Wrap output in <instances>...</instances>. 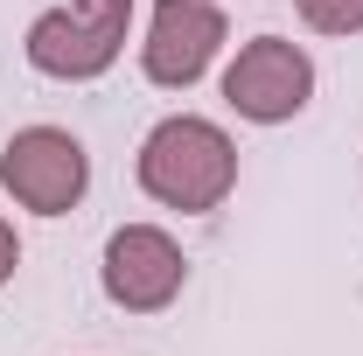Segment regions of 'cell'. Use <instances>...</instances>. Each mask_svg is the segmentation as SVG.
<instances>
[{
    "label": "cell",
    "instance_id": "1",
    "mask_svg": "<svg viewBox=\"0 0 363 356\" xmlns=\"http://www.w3.org/2000/svg\"><path fill=\"white\" fill-rule=\"evenodd\" d=\"M140 189L168 210H217L230 189H238V147L217 119H196V112H175L161 119L154 133L140 140Z\"/></svg>",
    "mask_w": 363,
    "mask_h": 356
},
{
    "label": "cell",
    "instance_id": "2",
    "mask_svg": "<svg viewBox=\"0 0 363 356\" xmlns=\"http://www.w3.org/2000/svg\"><path fill=\"white\" fill-rule=\"evenodd\" d=\"M133 28V0H63L28 21V63L63 84H91L119 63Z\"/></svg>",
    "mask_w": 363,
    "mask_h": 356
},
{
    "label": "cell",
    "instance_id": "3",
    "mask_svg": "<svg viewBox=\"0 0 363 356\" xmlns=\"http://www.w3.org/2000/svg\"><path fill=\"white\" fill-rule=\"evenodd\" d=\"M84 182H91V154L63 126H21V133L0 147V189L21 210H35V217L77 210L84 203Z\"/></svg>",
    "mask_w": 363,
    "mask_h": 356
},
{
    "label": "cell",
    "instance_id": "4",
    "mask_svg": "<svg viewBox=\"0 0 363 356\" xmlns=\"http://www.w3.org/2000/svg\"><path fill=\"white\" fill-rule=\"evenodd\" d=\"M308 98H315V63H308V49L286 43V35L245 43L238 56H230V70H224V105L238 112V119H252V126L294 119Z\"/></svg>",
    "mask_w": 363,
    "mask_h": 356
},
{
    "label": "cell",
    "instance_id": "5",
    "mask_svg": "<svg viewBox=\"0 0 363 356\" xmlns=\"http://www.w3.org/2000/svg\"><path fill=\"white\" fill-rule=\"evenodd\" d=\"M105 301L126 314H161L168 301L182 294V279H189V259H182V245L161 230V223H119L112 238H105Z\"/></svg>",
    "mask_w": 363,
    "mask_h": 356
},
{
    "label": "cell",
    "instance_id": "6",
    "mask_svg": "<svg viewBox=\"0 0 363 356\" xmlns=\"http://www.w3.org/2000/svg\"><path fill=\"white\" fill-rule=\"evenodd\" d=\"M224 49V14L217 0H154L147 43H140V70L161 91H189Z\"/></svg>",
    "mask_w": 363,
    "mask_h": 356
},
{
    "label": "cell",
    "instance_id": "7",
    "mask_svg": "<svg viewBox=\"0 0 363 356\" xmlns=\"http://www.w3.org/2000/svg\"><path fill=\"white\" fill-rule=\"evenodd\" d=\"M294 7L315 35H357L363 28V0H294Z\"/></svg>",
    "mask_w": 363,
    "mask_h": 356
},
{
    "label": "cell",
    "instance_id": "8",
    "mask_svg": "<svg viewBox=\"0 0 363 356\" xmlns=\"http://www.w3.org/2000/svg\"><path fill=\"white\" fill-rule=\"evenodd\" d=\"M14 266H21V238H14V223L0 217V287L14 279Z\"/></svg>",
    "mask_w": 363,
    "mask_h": 356
}]
</instances>
